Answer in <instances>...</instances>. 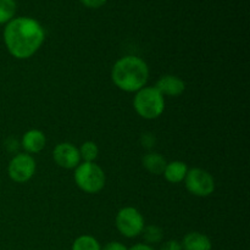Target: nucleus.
<instances>
[{"label":"nucleus","mask_w":250,"mask_h":250,"mask_svg":"<svg viewBox=\"0 0 250 250\" xmlns=\"http://www.w3.org/2000/svg\"><path fill=\"white\" fill-rule=\"evenodd\" d=\"M111 80L119 89L126 93H136L146 85L149 67L146 61L138 56H124L112 66Z\"/></svg>","instance_id":"obj_2"},{"label":"nucleus","mask_w":250,"mask_h":250,"mask_svg":"<svg viewBox=\"0 0 250 250\" xmlns=\"http://www.w3.org/2000/svg\"><path fill=\"white\" fill-rule=\"evenodd\" d=\"M17 5L15 0H0V24H6L15 19Z\"/></svg>","instance_id":"obj_17"},{"label":"nucleus","mask_w":250,"mask_h":250,"mask_svg":"<svg viewBox=\"0 0 250 250\" xmlns=\"http://www.w3.org/2000/svg\"><path fill=\"white\" fill-rule=\"evenodd\" d=\"M75 182L81 190L88 194L99 193L104 188L105 172L95 163H81L75 168Z\"/></svg>","instance_id":"obj_4"},{"label":"nucleus","mask_w":250,"mask_h":250,"mask_svg":"<svg viewBox=\"0 0 250 250\" xmlns=\"http://www.w3.org/2000/svg\"><path fill=\"white\" fill-rule=\"evenodd\" d=\"M78 151H80L81 160H83V163H95L98 155H99V148L92 141L84 142L78 148Z\"/></svg>","instance_id":"obj_16"},{"label":"nucleus","mask_w":250,"mask_h":250,"mask_svg":"<svg viewBox=\"0 0 250 250\" xmlns=\"http://www.w3.org/2000/svg\"><path fill=\"white\" fill-rule=\"evenodd\" d=\"M128 250H155V248H153V246H149V244L146 243H137L133 244L131 248H128Z\"/></svg>","instance_id":"obj_21"},{"label":"nucleus","mask_w":250,"mask_h":250,"mask_svg":"<svg viewBox=\"0 0 250 250\" xmlns=\"http://www.w3.org/2000/svg\"><path fill=\"white\" fill-rule=\"evenodd\" d=\"M106 1L107 0H81V2L89 9H99L103 5L106 4Z\"/></svg>","instance_id":"obj_19"},{"label":"nucleus","mask_w":250,"mask_h":250,"mask_svg":"<svg viewBox=\"0 0 250 250\" xmlns=\"http://www.w3.org/2000/svg\"><path fill=\"white\" fill-rule=\"evenodd\" d=\"M185 185L188 192L195 197H209L215 190V180L211 173L199 167L188 170L185 178Z\"/></svg>","instance_id":"obj_6"},{"label":"nucleus","mask_w":250,"mask_h":250,"mask_svg":"<svg viewBox=\"0 0 250 250\" xmlns=\"http://www.w3.org/2000/svg\"><path fill=\"white\" fill-rule=\"evenodd\" d=\"M164 97H178L186 89V83L180 77L173 75L161 76L154 85Z\"/></svg>","instance_id":"obj_9"},{"label":"nucleus","mask_w":250,"mask_h":250,"mask_svg":"<svg viewBox=\"0 0 250 250\" xmlns=\"http://www.w3.org/2000/svg\"><path fill=\"white\" fill-rule=\"evenodd\" d=\"M133 107L144 120H155L165 110V97L155 87H143L136 92Z\"/></svg>","instance_id":"obj_3"},{"label":"nucleus","mask_w":250,"mask_h":250,"mask_svg":"<svg viewBox=\"0 0 250 250\" xmlns=\"http://www.w3.org/2000/svg\"><path fill=\"white\" fill-rule=\"evenodd\" d=\"M142 236H143L146 244L153 246V244H159L163 242L164 232L159 226L149 225V226H144L143 231H142Z\"/></svg>","instance_id":"obj_15"},{"label":"nucleus","mask_w":250,"mask_h":250,"mask_svg":"<svg viewBox=\"0 0 250 250\" xmlns=\"http://www.w3.org/2000/svg\"><path fill=\"white\" fill-rule=\"evenodd\" d=\"M53 159L60 167L66 170L76 168L81 164V155L78 148L72 143L63 142L58 144L53 150Z\"/></svg>","instance_id":"obj_8"},{"label":"nucleus","mask_w":250,"mask_h":250,"mask_svg":"<svg viewBox=\"0 0 250 250\" xmlns=\"http://www.w3.org/2000/svg\"><path fill=\"white\" fill-rule=\"evenodd\" d=\"M144 168L146 171H149L153 175H163L164 170L166 167V160L163 155H160L159 153H151L146 154L143 156V160H142Z\"/></svg>","instance_id":"obj_13"},{"label":"nucleus","mask_w":250,"mask_h":250,"mask_svg":"<svg viewBox=\"0 0 250 250\" xmlns=\"http://www.w3.org/2000/svg\"><path fill=\"white\" fill-rule=\"evenodd\" d=\"M115 225H116L117 231L120 234L126 238H136L141 236L144 226V217L139 210L136 208L126 207L122 208L116 215L115 219Z\"/></svg>","instance_id":"obj_5"},{"label":"nucleus","mask_w":250,"mask_h":250,"mask_svg":"<svg viewBox=\"0 0 250 250\" xmlns=\"http://www.w3.org/2000/svg\"><path fill=\"white\" fill-rule=\"evenodd\" d=\"M102 250H128V248L124 243H121V242L114 241L109 242L104 247H102Z\"/></svg>","instance_id":"obj_20"},{"label":"nucleus","mask_w":250,"mask_h":250,"mask_svg":"<svg viewBox=\"0 0 250 250\" xmlns=\"http://www.w3.org/2000/svg\"><path fill=\"white\" fill-rule=\"evenodd\" d=\"M45 134L39 129H29L23 134L21 146L27 154H38L45 148Z\"/></svg>","instance_id":"obj_10"},{"label":"nucleus","mask_w":250,"mask_h":250,"mask_svg":"<svg viewBox=\"0 0 250 250\" xmlns=\"http://www.w3.org/2000/svg\"><path fill=\"white\" fill-rule=\"evenodd\" d=\"M187 172V165L183 161L176 160L166 164V167L164 170L163 175L167 182L176 185V183H181L182 181H185Z\"/></svg>","instance_id":"obj_12"},{"label":"nucleus","mask_w":250,"mask_h":250,"mask_svg":"<svg viewBox=\"0 0 250 250\" xmlns=\"http://www.w3.org/2000/svg\"><path fill=\"white\" fill-rule=\"evenodd\" d=\"M37 164L32 155L27 153H20L11 159L7 166L9 177L16 183H26L36 173Z\"/></svg>","instance_id":"obj_7"},{"label":"nucleus","mask_w":250,"mask_h":250,"mask_svg":"<svg viewBox=\"0 0 250 250\" xmlns=\"http://www.w3.org/2000/svg\"><path fill=\"white\" fill-rule=\"evenodd\" d=\"M71 250H102L99 241L89 234L77 237L72 243Z\"/></svg>","instance_id":"obj_14"},{"label":"nucleus","mask_w":250,"mask_h":250,"mask_svg":"<svg viewBox=\"0 0 250 250\" xmlns=\"http://www.w3.org/2000/svg\"><path fill=\"white\" fill-rule=\"evenodd\" d=\"M160 250H183L182 244L177 239H168L160 246Z\"/></svg>","instance_id":"obj_18"},{"label":"nucleus","mask_w":250,"mask_h":250,"mask_svg":"<svg viewBox=\"0 0 250 250\" xmlns=\"http://www.w3.org/2000/svg\"><path fill=\"white\" fill-rule=\"evenodd\" d=\"M183 250H211V239L202 232H189L183 237L182 242Z\"/></svg>","instance_id":"obj_11"},{"label":"nucleus","mask_w":250,"mask_h":250,"mask_svg":"<svg viewBox=\"0 0 250 250\" xmlns=\"http://www.w3.org/2000/svg\"><path fill=\"white\" fill-rule=\"evenodd\" d=\"M45 39L42 24L32 17H16L7 22L4 29V43L10 55L19 60L33 56Z\"/></svg>","instance_id":"obj_1"}]
</instances>
